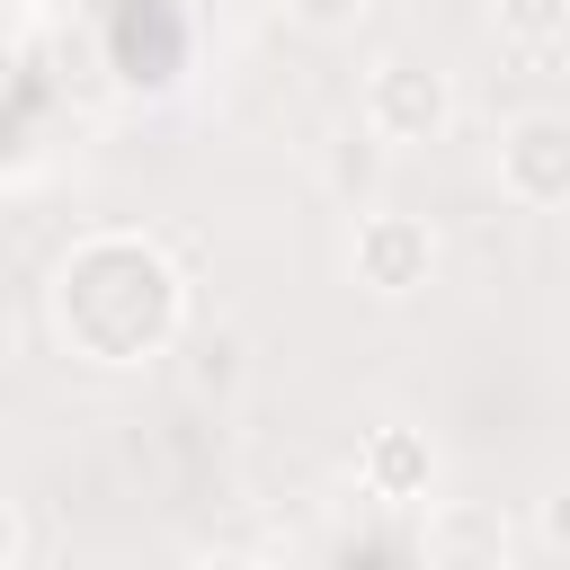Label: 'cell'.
Returning a JSON list of instances; mask_svg holds the SVG:
<instances>
[{"mask_svg":"<svg viewBox=\"0 0 570 570\" xmlns=\"http://www.w3.org/2000/svg\"><path fill=\"white\" fill-rule=\"evenodd\" d=\"M347 258H356V285H374V294H410V285H428L436 240H428L419 214H365Z\"/></svg>","mask_w":570,"mask_h":570,"instance_id":"277c9868","label":"cell"},{"mask_svg":"<svg viewBox=\"0 0 570 570\" xmlns=\"http://www.w3.org/2000/svg\"><path fill=\"white\" fill-rule=\"evenodd\" d=\"M445 116H454V89H445V71H428V62H401V53L365 71L356 125H365L374 142H436V134H445Z\"/></svg>","mask_w":570,"mask_h":570,"instance_id":"7a4b0ae2","label":"cell"},{"mask_svg":"<svg viewBox=\"0 0 570 570\" xmlns=\"http://www.w3.org/2000/svg\"><path fill=\"white\" fill-rule=\"evenodd\" d=\"M330 178H338V187H365V178H374V134H365V125H356V134L338 142V160H330Z\"/></svg>","mask_w":570,"mask_h":570,"instance_id":"ba28073f","label":"cell"},{"mask_svg":"<svg viewBox=\"0 0 570 570\" xmlns=\"http://www.w3.org/2000/svg\"><path fill=\"white\" fill-rule=\"evenodd\" d=\"M561 45H570V36H561Z\"/></svg>","mask_w":570,"mask_h":570,"instance_id":"7c38bea8","label":"cell"},{"mask_svg":"<svg viewBox=\"0 0 570 570\" xmlns=\"http://www.w3.org/2000/svg\"><path fill=\"white\" fill-rule=\"evenodd\" d=\"M53 321L62 338L89 356V365H142L169 347L178 330V267L151 249V240H125V232H98L62 258L53 276Z\"/></svg>","mask_w":570,"mask_h":570,"instance_id":"6da1fadb","label":"cell"},{"mask_svg":"<svg viewBox=\"0 0 570 570\" xmlns=\"http://www.w3.org/2000/svg\"><path fill=\"white\" fill-rule=\"evenodd\" d=\"M499 27H508L517 45H534V53H543V45H561V36H570V0H499Z\"/></svg>","mask_w":570,"mask_h":570,"instance_id":"52a82bcc","label":"cell"},{"mask_svg":"<svg viewBox=\"0 0 570 570\" xmlns=\"http://www.w3.org/2000/svg\"><path fill=\"white\" fill-rule=\"evenodd\" d=\"M285 9H294L303 27H321V36H330V27H356V18L374 9V0H285Z\"/></svg>","mask_w":570,"mask_h":570,"instance_id":"9c48e42d","label":"cell"},{"mask_svg":"<svg viewBox=\"0 0 570 570\" xmlns=\"http://www.w3.org/2000/svg\"><path fill=\"white\" fill-rule=\"evenodd\" d=\"M365 481H374L383 499H419V490H428V445H419L410 428H383V436L365 445Z\"/></svg>","mask_w":570,"mask_h":570,"instance_id":"5b68a950","label":"cell"},{"mask_svg":"<svg viewBox=\"0 0 570 570\" xmlns=\"http://www.w3.org/2000/svg\"><path fill=\"white\" fill-rule=\"evenodd\" d=\"M419 543H428V561H481V552H508L499 517H481V508H454V517H436Z\"/></svg>","mask_w":570,"mask_h":570,"instance_id":"8992f818","label":"cell"},{"mask_svg":"<svg viewBox=\"0 0 570 570\" xmlns=\"http://www.w3.org/2000/svg\"><path fill=\"white\" fill-rule=\"evenodd\" d=\"M543 543H561V552H570V490H561V499H543Z\"/></svg>","mask_w":570,"mask_h":570,"instance_id":"30bf717a","label":"cell"},{"mask_svg":"<svg viewBox=\"0 0 570 570\" xmlns=\"http://www.w3.org/2000/svg\"><path fill=\"white\" fill-rule=\"evenodd\" d=\"M499 187L517 205H561L570 196V116H517L499 134Z\"/></svg>","mask_w":570,"mask_h":570,"instance_id":"3957f363","label":"cell"},{"mask_svg":"<svg viewBox=\"0 0 570 570\" xmlns=\"http://www.w3.org/2000/svg\"><path fill=\"white\" fill-rule=\"evenodd\" d=\"M9 552H18V517L0 508V561H9Z\"/></svg>","mask_w":570,"mask_h":570,"instance_id":"8fae6325","label":"cell"}]
</instances>
